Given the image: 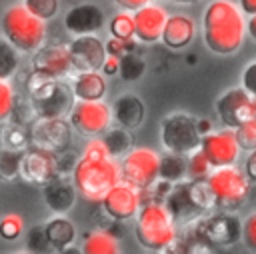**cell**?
Segmentation results:
<instances>
[{"label": "cell", "mask_w": 256, "mask_h": 254, "mask_svg": "<svg viewBox=\"0 0 256 254\" xmlns=\"http://www.w3.org/2000/svg\"><path fill=\"white\" fill-rule=\"evenodd\" d=\"M72 182L76 192L90 200L100 202L104 194L120 182V164L112 158L100 136L88 138L82 156L76 160L72 168Z\"/></svg>", "instance_id": "1"}, {"label": "cell", "mask_w": 256, "mask_h": 254, "mask_svg": "<svg viewBox=\"0 0 256 254\" xmlns=\"http://www.w3.org/2000/svg\"><path fill=\"white\" fill-rule=\"evenodd\" d=\"M246 36V20L232 0H212L202 14V40L216 56L236 54Z\"/></svg>", "instance_id": "2"}, {"label": "cell", "mask_w": 256, "mask_h": 254, "mask_svg": "<svg viewBox=\"0 0 256 254\" xmlns=\"http://www.w3.org/2000/svg\"><path fill=\"white\" fill-rule=\"evenodd\" d=\"M26 96L36 116L42 118H66L74 104V94L68 82L38 70H34L26 80Z\"/></svg>", "instance_id": "3"}, {"label": "cell", "mask_w": 256, "mask_h": 254, "mask_svg": "<svg viewBox=\"0 0 256 254\" xmlns=\"http://www.w3.org/2000/svg\"><path fill=\"white\" fill-rule=\"evenodd\" d=\"M134 234L138 244L150 252H166L176 242V220L160 202L140 204L136 212Z\"/></svg>", "instance_id": "4"}, {"label": "cell", "mask_w": 256, "mask_h": 254, "mask_svg": "<svg viewBox=\"0 0 256 254\" xmlns=\"http://www.w3.org/2000/svg\"><path fill=\"white\" fill-rule=\"evenodd\" d=\"M4 38L22 54L36 52L46 40V20L34 16L24 4H14L2 14Z\"/></svg>", "instance_id": "5"}, {"label": "cell", "mask_w": 256, "mask_h": 254, "mask_svg": "<svg viewBox=\"0 0 256 254\" xmlns=\"http://www.w3.org/2000/svg\"><path fill=\"white\" fill-rule=\"evenodd\" d=\"M206 184L212 192L216 210L234 212L246 202L250 194V180L236 164L212 168L206 176Z\"/></svg>", "instance_id": "6"}, {"label": "cell", "mask_w": 256, "mask_h": 254, "mask_svg": "<svg viewBox=\"0 0 256 254\" xmlns=\"http://www.w3.org/2000/svg\"><path fill=\"white\" fill-rule=\"evenodd\" d=\"M160 140L166 152H176L188 156L196 148H200L202 132L198 120L188 112L168 114L160 124Z\"/></svg>", "instance_id": "7"}, {"label": "cell", "mask_w": 256, "mask_h": 254, "mask_svg": "<svg viewBox=\"0 0 256 254\" xmlns=\"http://www.w3.org/2000/svg\"><path fill=\"white\" fill-rule=\"evenodd\" d=\"M160 154L146 146H132L120 160V180L142 190L152 188L158 182Z\"/></svg>", "instance_id": "8"}, {"label": "cell", "mask_w": 256, "mask_h": 254, "mask_svg": "<svg viewBox=\"0 0 256 254\" xmlns=\"http://www.w3.org/2000/svg\"><path fill=\"white\" fill-rule=\"evenodd\" d=\"M68 122L80 136H100L112 124V108L104 100H74Z\"/></svg>", "instance_id": "9"}, {"label": "cell", "mask_w": 256, "mask_h": 254, "mask_svg": "<svg viewBox=\"0 0 256 254\" xmlns=\"http://www.w3.org/2000/svg\"><path fill=\"white\" fill-rule=\"evenodd\" d=\"M72 126L68 118H42L36 116L28 124V140L30 146L48 150V152H62L70 146Z\"/></svg>", "instance_id": "10"}, {"label": "cell", "mask_w": 256, "mask_h": 254, "mask_svg": "<svg viewBox=\"0 0 256 254\" xmlns=\"http://www.w3.org/2000/svg\"><path fill=\"white\" fill-rule=\"evenodd\" d=\"M216 114L226 128H236L248 118L256 116V98L242 86L230 88L216 100Z\"/></svg>", "instance_id": "11"}, {"label": "cell", "mask_w": 256, "mask_h": 254, "mask_svg": "<svg viewBox=\"0 0 256 254\" xmlns=\"http://www.w3.org/2000/svg\"><path fill=\"white\" fill-rule=\"evenodd\" d=\"M200 150L204 152V156L208 158L212 168L236 164V160L240 156V146H238L234 128L202 134Z\"/></svg>", "instance_id": "12"}, {"label": "cell", "mask_w": 256, "mask_h": 254, "mask_svg": "<svg viewBox=\"0 0 256 254\" xmlns=\"http://www.w3.org/2000/svg\"><path fill=\"white\" fill-rule=\"evenodd\" d=\"M100 202L106 216H110L116 222H126L132 220L140 208V190L120 180L104 194Z\"/></svg>", "instance_id": "13"}, {"label": "cell", "mask_w": 256, "mask_h": 254, "mask_svg": "<svg viewBox=\"0 0 256 254\" xmlns=\"http://www.w3.org/2000/svg\"><path fill=\"white\" fill-rule=\"evenodd\" d=\"M54 176H56V154L54 152H48L36 146H28L22 152L18 178L34 186H44Z\"/></svg>", "instance_id": "14"}, {"label": "cell", "mask_w": 256, "mask_h": 254, "mask_svg": "<svg viewBox=\"0 0 256 254\" xmlns=\"http://www.w3.org/2000/svg\"><path fill=\"white\" fill-rule=\"evenodd\" d=\"M242 222L226 210H218L200 222V236L214 246H230L240 238Z\"/></svg>", "instance_id": "15"}, {"label": "cell", "mask_w": 256, "mask_h": 254, "mask_svg": "<svg viewBox=\"0 0 256 254\" xmlns=\"http://www.w3.org/2000/svg\"><path fill=\"white\" fill-rule=\"evenodd\" d=\"M70 60L74 70H102L106 60V46L94 34H80L74 36L68 44Z\"/></svg>", "instance_id": "16"}, {"label": "cell", "mask_w": 256, "mask_h": 254, "mask_svg": "<svg viewBox=\"0 0 256 254\" xmlns=\"http://www.w3.org/2000/svg\"><path fill=\"white\" fill-rule=\"evenodd\" d=\"M32 66L34 70L54 78H66L74 70L68 44H42L36 52H32Z\"/></svg>", "instance_id": "17"}, {"label": "cell", "mask_w": 256, "mask_h": 254, "mask_svg": "<svg viewBox=\"0 0 256 254\" xmlns=\"http://www.w3.org/2000/svg\"><path fill=\"white\" fill-rule=\"evenodd\" d=\"M134 16V38L144 44L158 42L162 36L164 22L168 18V12L154 2H148L132 12Z\"/></svg>", "instance_id": "18"}, {"label": "cell", "mask_w": 256, "mask_h": 254, "mask_svg": "<svg viewBox=\"0 0 256 254\" xmlns=\"http://www.w3.org/2000/svg\"><path fill=\"white\" fill-rule=\"evenodd\" d=\"M102 26H104V12L100 6L92 2L76 4L64 14V28L74 36L94 34Z\"/></svg>", "instance_id": "19"}, {"label": "cell", "mask_w": 256, "mask_h": 254, "mask_svg": "<svg viewBox=\"0 0 256 254\" xmlns=\"http://www.w3.org/2000/svg\"><path fill=\"white\" fill-rule=\"evenodd\" d=\"M196 36V22L188 14H168L162 28V44L170 50H184Z\"/></svg>", "instance_id": "20"}, {"label": "cell", "mask_w": 256, "mask_h": 254, "mask_svg": "<svg viewBox=\"0 0 256 254\" xmlns=\"http://www.w3.org/2000/svg\"><path fill=\"white\" fill-rule=\"evenodd\" d=\"M42 188H44V202L54 214H66L76 202L78 192L74 188V182L68 180L66 174H56Z\"/></svg>", "instance_id": "21"}, {"label": "cell", "mask_w": 256, "mask_h": 254, "mask_svg": "<svg viewBox=\"0 0 256 254\" xmlns=\"http://www.w3.org/2000/svg\"><path fill=\"white\" fill-rule=\"evenodd\" d=\"M110 108H112V120L118 126L128 128V130H136L144 122V116H146V106L140 100V96L134 92L120 94Z\"/></svg>", "instance_id": "22"}, {"label": "cell", "mask_w": 256, "mask_h": 254, "mask_svg": "<svg viewBox=\"0 0 256 254\" xmlns=\"http://www.w3.org/2000/svg\"><path fill=\"white\" fill-rule=\"evenodd\" d=\"M74 100H102L108 92V82L102 70H76L70 80Z\"/></svg>", "instance_id": "23"}, {"label": "cell", "mask_w": 256, "mask_h": 254, "mask_svg": "<svg viewBox=\"0 0 256 254\" xmlns=\"http://www.w3.org/2000/svg\"><path fill=\"white\" fill-rule=\"evenodd\" d=\"M44 236H46V242H48V248L50 250H56V252H64L68 250L74 240H76V226L74 222H70L66 216H54L50 218L44 226Z\"/></svg>", "instance_id": "24"}, {"label": "cell", "mask_w": 256, "mask_h": 254, "mask_svg": "<svg viewBox=\"0 0 256 254\" xmlns=\"http://www.w3.org/2000/svg\"><path fill=\"white\" fill-rule=\"evenodd\" d=\"M172 218L174 220H192V218H198L202 212L200 208L194 204V200L190 198V192H188V184L186 182H176L174 188L168 190L166 194V204H164Z\"/></svg>", "instance_id": "25"}, {"label": "cell", "mask_w": 256, "mask_h": 254, "mask_svg": "<svg viewBox=\"0 0 256 254\" xmlns=\"http://www.w3.org/2000/svg\"><path fill=\"white\" fill-rule=\"evenodd\" d=\"M82 252H86V254H118L120 244H118L116 236H112L110 232L94 230V232L86 234V238L82 242Z\"/></svg>", "instance_id": "26"}, {"label": "cell", "mask_w": 256, "mask_h": 254, "mask_svg": "<svg viewBox=\"0 0 256 254\" xmlns=\"http://www.w3.org/2000/svg\"><path fill=\"white\" fill-rule=\"evenodd\" d=\"M100 138H102V142H104V146H106V150H108V154H110L112 158L124 156V154L134 146L130 130H128V128H122V126L104 130V132L100 134Z\"/></svg>", "instance_id": "27"}, {"label": "cell", "mask_w": 256, "mask_h": 254, "mask_svg": "<svg viewBox=\"0 0 256 254\" xmlns=\"http://www.w3.org/2000/svg\"><path fill=\"white\" fill-rule=\"evenodd\" d=\"M186 178V156L176 152H166L160 156V168H158V180H166L170 184H176Z\"/></svg>", "instance_id": "28"}, {"label": "cell", "mask_w": 256, "mask_h": 254, "mask_svg": "<svg viewBox=\"0 0 256 254\" xmlns=\"http://www.w3.org/2000/svg\"><path fill=\"white\" fill-rule=\"evenodd\" d=\"M0 144H2V148H10V150H26L30 146L28 126L20 124L16 120H10L0 130Z\"/></svg>", "instance_id": "29"}, {"label": "cell", "mask_w": 256, "mask_h": 254, "mask_svg": "<svg viewBox=\"0 0 256 254\" xmlns=\"http://www.w3.org/2000/svg\"><path fill=\"white\" fill-rule=\"evenodd\" d=\"M146 70V64L144 60L134 52H124L120 58H118V74L124 82H136Z\"/></svg>", "instance_id": "30"}, {"label": "cell", "mask_w": 256, "mask_h": 254, "mask_svg": "<svg viewBox=\"0 0 256 254\" xmlns=\"http://www.w3.org/2000/svg\"><path fill=\"white\" fill-rule=\"evenodd\" d=\"M20 66V52L6 40L0 38V78L10 80Z\"/></svg>", "instance_id": "31"}, {"label": "cell", "mask_w": 256, "mask_h": 254, "mask_svg": "<svg viewBox=\"0 0 256 254\" xmlns=\"http://www.w3.org/2000/svg\"><path fill=\"white\" fill-rule=\"evenodd\" d=\"M108 30L112 34V38L118 40H132L134 38V16L128 10H120L110 18Z\"/></svg>", "instance_id": "32"}, {"label": "cell", "mask_w": 256, "mask_h": 254, "mask_svg": "<svg viewBox=\"0 0 256 254\" xmlns=\"http://www.w3.org/2000/svg\"><path fill=\"white\" fill-rule=\"evenodd\" d=\"M24 150H10L2 148L0 150V180L10 182L20 176V158Z\"/></svg>", "instance_id": "33"}, {"label": "cell", "mask_w": 256, "mask_h": 254, "mask_svg": "<svg viewBox=\"0 0 256 254\" xmlns=\"http://www.w3.org/2000/svg\"><path fill=\"white\" fill-rule=\"evenodd\" d=\"M210 170H212V166L200 148H196L194 152L188 154V160H186V178L188 180H204L210 174Z\"/></svg>", "instance_id": "34"}, {"label": "cell", "mask_w": 256, "mask_h": 254, "mask_svg": "<svg viewBox=\"0 0 256 254\" xmlns=\"http://www.w3.org/2000/svg\"><path fill=\"white\" fill-rule=\"evenodd\" d=\"M234 134H236L240 150H244V152L254 150L256 148V116H252L246 122H242L240 126H236Z\"/></svg>", "instance_id": "35"}, {"label": "cell", "mask_w": 256, "mask_h": 254, "mask_svg": "<svg viewBox=\"0 0 256 254\" xmlns=\"http://www.w3.org/2000/svg\"><path fill=\"white\" fill-rule=\"evenodd\" d=\"M14 100H16V94H14L12 82L6 78H0V124L10 120L14 110Z\"/></svg>", "instance_id": "36"}, {"label": "cell", "mask_w": 256, "mask_h": 254, "mask_svg": "<svg viewBox=\"0 0 256 254\" xmlns=\"http://www.w3.org/2000/svg\"><path fill=\"white\" fill-rule=\"evenodd\" d=\"M24 6L38 18L50 20L60 10V0H24Z\"/></svg>", "instance_id": "37"}, {"label": "cell", "mask_w": 256, "mask_h": 254, "mask_svg": "<svg viewBox=\"0 0 256 254\" xmlns=\"http://www.w3.org/2000/svg\"><path fill=\"white\" fill-rule=\"evenodd\" d=\"M24 232V220L18 214H6L0 220V238L2 240H18Z\"/></svg>", "instance_id": "38"}, {"label": "cell", "mask_w": 256, "mask_h": 254, "mask_svg": "<svg viewBox=\"0 0 256 254\" xmlns=\"http://www.w3.org/2000/svg\"><path fill=\"white\" fill-rule=\"evenodd\" d=\"M240 238H242V242H244V246L248 250L256 252V212L248 214V218L242 222Z\"/></svg>", "instance_id": "39"}, {"label": "cell", "mask_w": 256, "mask_h": 254, "mask_svg": "<svg viewBox=\"0 0 256 254\" xmlns=\"http://www.w3.org/2000/svg\"><path fill=\"white\" fill-rule=\"evenodd\" d=\"M26 248H28L30 252H46V250H50L42 228L36 226V228H32V230L28 232V236H26Z\"/></svg>", "instance_id": "40"}, {"label": "cell", "mask_w": 256, "mask_h": 254, "mask_svg": "<svg viewBox=\"0 0 256 254\" xmlns=\"http://www.w3.org/2000/svg\"><path fill=\"white\" fill-rule=\"evenodd\" d=\"M134 40V38H132ZM132 40H118V38H110L104 46H106V54L108 56H116L120 58L124 52H130L132 50Z\"/></svg>", "instance_id": "41"}, {"label": "cell", "mask_w": 256, "mask_h": 254, "mask_svg": "<svg viewBox=\"0 0 256 254\" xmlns=\"http://www.w3.org/2000/svg\"><path fill=\"white\" fill-rule=\"evenodd\" d=\"M242 88L256 98V60L246 64V68L242 72Z\"/></svg>", "instance_id": "42"}, {"label": "cell", "mask_w": 256, "mask_h": 254, "mask_svg": "<svg viewBox=\"0 0 256 254\" xmlns=\"http://www.w3.org/2000/svg\"><path fill=\"white\" fill-rule=\"evenodd\" d=\"M246 162H244V174L250 182H256V148L246 152Z\"/></svg>", "instance_id": "43"}, {"label": "cell", "mask_w": 256, "mask_h": 254, "mask_svg": "<svg viewBox=\"0 0 256 254\" xmlns=\"http://www.w3.org/2000/svg\"><path fill=\"white\" fill-rule=\"evenodd\" d=\"M148 2H154V0H112V4H116L120 10H128V12H134L136 8H140Z\"/></svg>", "instance_id": "44"}, {"label": "cell", "mask_w": 256, "mask_h": 254, "mask_svg": "<svg viewBox=\"0 0 256 254\" xmlns=\"http://www.w3.org/2000/svg\"><path fill=\"white\" fill-rule=\"evenodd\" d=\"M102 74H118V58L116 56H106L104 64H102Z\"/></svg>", "instance_id": "45"}, {"label": "cell", "mask_w": 256, "mask_h": 254, "mask_svg": "<svg viewBox=\"0 0 256 254\" xmlns=\"http://www.w3.org/2000/svg\"><path fill=\"white\" fill-rule=\"evenodd\" d=\"M238 8L242 10V14H256V0H238Z\"/></svg>", "instance_id": "46"}, {"label": "cell", "mask_w": 256, "mask_h": 254, "mask_svg": "<svg viewBox=\"0 0 256 254\" xmlns=\"http://www.w3.org/2000/svg\"><path fill=\"white\" fill-rule=\"evenodd\" d=\"M246 32H248V36L256 42V14H252V16L248 18V22H246Z\"/></svg>", "instance_id": "47"}, {"label": "cell", "mask_w": 256, "mask_h": 254, "mask_svg": "<svg viewBox=\"0 0 256 254\" xmlns=\"http://www.w3.org/2000/svg\"><path fill=\"white\" fill-rule=\"evenodd\" d=\"M176 4H194V2H198V0H174Z\"/></svg>", "instance_id": "48"}]
</instances>
